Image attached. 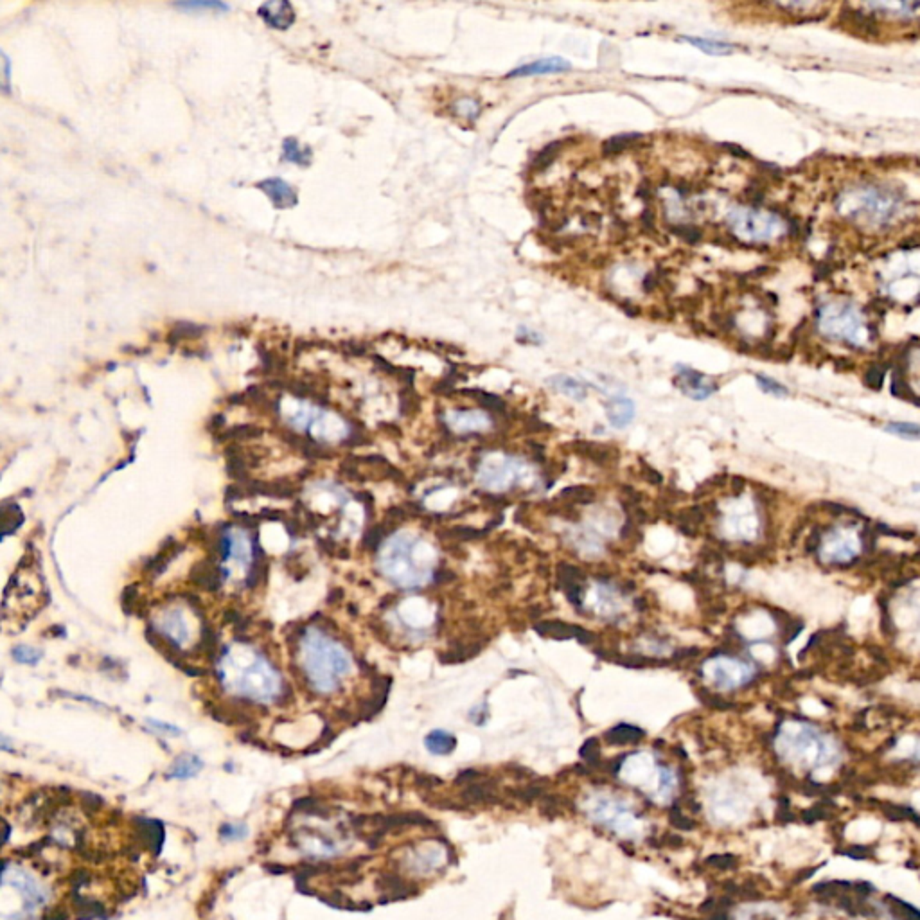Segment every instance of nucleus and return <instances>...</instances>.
I'll return each mask as SVG.
<instances>
[{"instance_id": "27", "label": "nucleus", "mask_w": 920, "mask_h": 920, "mask_svg": "<svg viewBox=\"0 0 920 920\" xmlns=\"http://www.w3.org/2000/svg\"><path fill=\"white\" fill-rule=\"evenodd\" d=\"M638 139H640L638 133H628V135L613 137L611 141L606 142L604 148L608 153H619L622 151V149L628 148V146H631L635 141H638Z\"/></svg>"}, {"instance_id": "6", "label": "nucleus", "mask_w": 920, "mask_h": 920, "mask_svg": "<svg viewBox=\"0 0 920 920\" xmlns=\"http://www.w3.org/2000/svg\"><path fill=\"white\" fill-rule=\"evenodd\" d=\"M861 552V543L854 531L834 529L818 545V556L827 565H850Z\"/></svg>"}, {"instance_id": "12", "label": "nucleus", "mask_w": 920, "mask_h": 920, "mask_svg": "<svg viewBox=\"0 0 920 920\" xmlns=\"http://www.w3.org/2000/svg\"><path fill=\"white\" fill-rule=\"evenodd\" d=\"M536 631L539 633L541 636H548V638H556V640H568V638H577L579 642H592L593 635L588 633L586 629L577 628V626L573 624H563V622H539L536 626Z\"/></svg>"}, {"instance_id": "33", "label": "nucleus", "mask_w": 920, "mask_h": 920, "mask_svg": "<svg viewBox=\"0 0 920 920\" xmlns=\"http://www.w3.org/2000/svg\"><path fill=\"white\" fill-rule=\"evenodd\" d=\"M706 863L715 866V868L725 870V868H733V866L737 865V859L730 854H721V856H712V858L706 859Z\"/></svg>"}, {"instance_id": "34", "label": "nucleus", "mask_w": 920, "mask_h": 920, "mask_svg": "<svg viewBox=\"0 0 920 920\" xmlns=\"http://www.w3.org/2000/svg\"><path fill=\"white\" fill-rule=\"evenodd\" d=\"M480 398V403L485 406V408H495V410H503L505 408V403L502 401L500 398L493 394H485V392H476Z\"/></svg>"}, {"instance_id": "28", "label": "nucleus", "mask_w": 920, "mask_h": 920, "mask_svg": "<svg viewBox=\"0 0 920 920\" xmlns=\"http://www.w3.org/2000/svg\"><path fill=\"white\" fill-rule=\"evenodd\" d=\"M13 658L20 663H29V665H35L40 658H42V652L38 649L28 648V645H18V648L13 649Z\"/></svg>"}, {"instance_id": "2", "label": "nucleus", "mask_w": 920, "mask_h": 920, "mask_svg": "<svg viewBox=\"0 0 920 920\" xmlns=\"http://www.w3.org/2000/svg\"><path fill=\"white\" fill-rule=\"evenodd\" d=\"M232 655L225 656L219 669L223 683L232 692L259 703H270L281 694L282 679L268 660L254 652V656H245L243 663L238 652Z\"/></svg>"}, {"instance_id": "14", "label": "nucleus", "mask_w": 920, "mask_h": 920, "mask_svg": "<svg viewBox=\"0 0 920 920\" xmlns=\"http://www.w3.org/2000/svg\"><path fill=\"white\" fill-rule=\"evenodd\" d=\"M606 412H608V419L611 422V426H615V428H626L635 419V403L631 399L619 396V398H613L606 405Z\"/></svg>"}, {"instance_id": "15", "label": "nucleus", "mask_w": 920, "mask_h": 920, "mask_svg": "<svg viewBox=\"0 0 920 920\" xmlns=\"http://www.w3.org/2000/svg\"><path fill=\"white\" fill-rule=\"evenodd\" d=\"M259 188L272 198V202L277 207H288L297 202V196L288 183L282 182L281 178H268L259 183Z\"/></svg>"}, {"instance_id": "25", "label": "nucleus", "mask_w": 920, "mask_h": 920, "mask_svg": "<svg viewBox=\"0 0 920 920\" xmlns=\"http://www.w3.org/2000/svg\"><path fill=\"white\" fill-rule=\"evenodd\" d=\"M453 112H455L459 117L468 119V121H475V119H478L480 115V105L478 101H475V99H469V98L459 99V101H455V105H453Z\"/></svg>"}, {"instance_id": "19", "label": "nucleus", "mask_w": 920, "mask_h": 920, "mask_svg": "<svg viewBox=\"0 0 920 920\" xmlns=\"http://www.w3.org/2000/svg\"><path fill=\"white\" fill-rule=\"evenodd\" d=\"M643 735H645L643 730L636 728V726L619 725L606 733V739H608L609 744L624 746V744H635V742H638Z\"/></svg>"}, {"instance_id": "30", "label": "nucleus", "mask_w": 920, "mask_h": 920, "mask_svg": "<svg viewBox=\"0 0 920 920\" xmlns=\"http://www.w3.org/2000/svg\"><path fill=\"white\" fill-rule=\"evenodd\" d=\"M284 153H286V160H292V162H297V164H302V162H308L309 155H304L302 148L297 144L293 139H288L284 142Z\"/></svg>"}, {"instance_id": "23", "label": "nucleus", "mask_w": 920, "mask_h": 920, "mask_svg": "<svg viewBox=\"0 0 920 920\" xmlns=\"http://www.w3.org/2000/svg\"><path fill=\"white\" fill-rule=\"evenodd\" d=\"M885 430L893 435L909 439V441H920V425H915V422H888Z\"/></svg>"}, {"instance_id": "3", "label": "nucleus", "mask_w": 920, "mask_h": 920, "mask_svg": "<svg viewBox=\"0 0 920 920\" xmlns=\"http://www.w3.org/2000/svg\"><path fill=\"white\" fill-rule=\"evenodd\" d=\"M778 749L791 761L812 768L839 761V748L836 742L815 726L803 723H795L791 728L780 732Z\"/></svg>"}, {"instance_id": "4", "label": "nucleus", "mask_w": 920, "mask_h": 920, "mask_svg": "<svg viewBox=\"0 0 920 920\" xmlns=\"http://www.w3.org/2000/svg\"><path fill=\"white\" fill-rule=\"evenodd\" d=\"M412 545L413 541L408 536H396L386 543L381 554V570L390 581L403 588H413L425 581V573L413 565Z\"/></svg>"}, {"instance_id": "22", "label": "nucleus", "mask_w": 920, "mask_h": 920, "mask_svg": "<svg viewBox=\"0 0 920 920\" xmlns=\"http://www.w3.org/2000/svg\"><path fill=\"white\" fill-rule=\"evenodd\" d=\"M202 766L203 764L198 757L183 755L182 759L176 761L175 768L171 769V776L173 778H191V776H195L202 769Z\"/></svg>"}, {"instance_id": "17", "label": "nucleus", "mask_w": 920, "mask_h": 920, "mask_svg": "<svg viewBox=\"0 0 920 920\" xmlns=\"http://www.w3.org/2000/svg\"><path fill=\"white\" fill-rule=\"evenodd\" d=\"M550 385L554 386L558 392H561V394L575 399V401H582L586 398V394H588V389H586L585 383L572 378V376H554V378H550Z\"/></svg>"}, {"instance_id": "13", "label": "nucleus", "mask_w": 920, "mask_h": 920, "mask_svg": "<svg viewBox=\"0 0 920 920\" xmlns=\"http://www.w3.org/2000/svg\"><path fill=\"white\" fill-rule=\"evenodd\" d=\"M258 13L261 15V18H265L266 24L281 29V31L288 29L295 18L292 6L288 2H266L259 8Z\"/></svg>"}, {"instance_id": "36", "label": "nucleus", "mask_w": 920, "mask_h": 920, "mask_svg": "<svg viewBox=\"0 0 920 920\" xmlns=\"http://www.w3.org/2000/svg\"><path fill=\"white\" fill-rule=\"evenodd\" d=\"M706 920H728V915H726L725 912H715L714 915L710 916V919H706Z\"/></svg>"}, {"instance_id": "8", "label": "nucleus", "mask_w": 920, "mask_h": 920, "mask_svg": "<svg viewBox=\"0 0 920 920\" xmlns=\"http://www.w3.org/2000/svg\"><path fill=\"white\" fill-rule=\"evenodd\" d=\"M753 674L755 669L739 660L721 658L714 662V682L721 689H735L744 685L753 678Z\"/></svg>"}, {"instance_id": "9", "label": "nucleus", "mask_w": 920, "mask_h": 920, "mask_svg": "<svg viewBox=\"0 0 920 920\" xmlns=\"http://www.w3.org/2000/svg\"><path fill=\"white\" fill-rule=\"evenodd\" d=\"M11 885L15 886L16 890H20L22 897H24V915L31 919L35 909L38 906L45 904L49 899L47 892L36 881L35 878H31L25 870L22 868H13V881Z\"/></svg>"}, {"instance_id": "7", "label": "nucleus", "mask_w": 920, "mask_h": 920, "mask_svg": "<svg viewBox=\"0 0 920 920\" xmlns=\"http://www.w3.org/2000/svg\"><path fill=\"white\" fill-rule=\"evenodd\" d=\"M592 818L593 822L604 823L616 832H622V829H624V832H631V825L635 822L631 809L626 807L624 802H620V800L615 802V800L609 798L595 802Z\"/></svg>"}, {"instance_id": "31", "label": "nucleus", "mask_w": 920, "mask_h": 920, "mask_svg": "<svg viewBox=\"0 0 920 920\" xmlns=\"http://www.w3.org/2000/svg\"><path fill=\"white\" fill-rule=\"evenodd\" d=\"M671 823L676 827V829H679V831H692V829H694V822H690V820L683 815L679 805H672Z\"/></svg>"}, {"instance_id": "16", "label": "nucleus", "mask_w": 920, "mask_h": 920, "mask_svg": "<svg viewBox=\"0 0 920 920\" xmlns=\"http://www.w3.org/2000/svg\"><path fill=\"white\" fill-rule=\"evenodd\" d=\"M425 746L433 755H449L456 748V737L446 730H433L426 735Z\"/></svg>"}, {"instance_id": "32", "label": "nucleus", "mask_w": 920, "mask_h": 920, "mask_svg": "<svg viewBox=\"0 0 920 920\" xmlns=\"http://www.w3.org/2000/svg\"><path fill=\"white\" fill-rule=\"evenodd\" d=\"M581 757L588 762V764H595L597 757H599V744H597L595 739H588V741L582 744Z\"/></svg>"}, {"instance_id": "1", "label": "nucleus", "mask_w": 920, "mask_h": 920, "mask_svg": "<svg viewBox=\"0 0 920 920\" xmlns=\"http://www.w3.org/2000/svg\"><path fill=\"white\" fill-rule=\"evenodd\" d=\"M302 645V671L311 689L318 694H331L342 686L351 672V658L338 642L318 629L306 633Z\"/></svg>"}, {"instance_id": "5", "label": "nucleus", "mask_w": 920, "mask_h": 920, "mask_svg": "<svg viewBox=\"0 0 920 920\" xmlns=\"http://www.w3.org/2000/svg\"><path fill=\"white\" fill-rule=\"evenodd\" d=\"M728 225L735 236L744 241H768L769 238L782 230V223L776 216L764 214L757 209H733L728 214Z\"/></svg>"}, {"instance_id": "26", "label": "nucleus", "mask_w": 920, "mask_h": 920, "mask_svg": "<svg viewBox=\"0 0 920 920\" xmlns=\"http://www.w3.org/2000/svg\"><path fill=\"white\" fill-rule=\"evenodd\" d=\"M755 379H757V383H759V386H761L762 392H766V394L776 396V398H786V396L789 394V390L786 389L784 385H780L778 381L768 378V376L757 374Z\"/></svg>"}, {"instance_id": "10", "label": "nucleus", "mask_w": 920, "mask_h": 920, "mask_svg": "<svg viewBox=\"0 0 920 920\" xmlns=\"http://www.w3.org/2000/svg\"><path fill=\"white\" fill-rule=\"evenodd\" d=\"M676 383H678L683 394L689 396L690 399H698V401L710 398L718 390V385L712 379H708L701 372L692 371L689 367H678Z\"/></svg>"}, {"instance_id": "29", "label": "nucleus", "mask_w": 920, "mask_h": 920, "mask_svg": "<svg viewBox=\"0 0 920 920\" xmlns=\"http://www.w3.org/2000/svg\"><path fill=\"white\" fill-rule=\"evenodd\" d=\"M246 832H248V829H246L243 823H238V825H236V823H225V825L219 829L222 838L230 839V841H238V839L246 838Z\"/></svg>"}, {"instance_id": "20", "label": "nucleus", "mask_w": 920, "mask_h": 920, "mask_svg": "<svg viewBox=\"0 0 920 920\" xmlns=\"http://www.w3.org/2000/svg\"><path fill=\"white\" fill-rule=\"evenodd\" d=\"M449 422H452V426L455 425L456 428H462V430H466V428H468V430H473V428L484 430V428H488L489 419H488V415H485V413L473 412V410H468V412H466V410H464V412L452 413V415H449Z\"/></svg>"}, {"instance_id": "11", "label": "nucleus", "mask_w": 920, "mask_h": 920, "mask_svg": "<svg viewBox=\"0 0 920 920\" xmlns=\"http://www.w3.org/2000/svg\"><path fill=\"white\" fill-rule=\"evenodd\" d=\"M572 69L566 59L563 58H545V59H538V62H532L529 65H523L514 69L512 72H509V78H529V76H546V74H561V72H566Z\"/></svg>"}, {"instance_id": "18", "label": "nucleus", "mask_w": 920, "mask_h": 920, "mask_svg": "<svg viewBox=\"0 0 920 920\" xmlns=\"http://www.w3.org/2000/svg\"><path fill=\"white\" fill-rule=\"evenodd\" d=\"M462 798L468 803H493L496 802L495 788L493 782L484 780V782H471L462 793Z\"/></svg>"}, {"instance_id": "35", "label": "nucleus", "mask_w": 920, "mask_h": 920, "mask_svg": "<svg viewBox=\"0 0 920 920\" xmlns=\"http://www.w3.org/2000/svg\"><path fill=\"white\" fill-rule=\"evenodd\" d=\"M180 8L185 9H192V8H212V9H226L225 4H219V2H188V4H178Z\"/></svg>"}, {"instance_id": "21", "label": "nucleus", "mask_w": 920, "mask_h": 920, "mask_svg": "<svg viewBox=\"0 0 920 920\" xmlns=\"http://www.w3.org/2000/svg\"><path fill=\"white\" fill-rule=\"evenodd\" d=\"M686 42H690L694 47L701 49L703 52L712 56H725V54H732L733 52V45L732 43L726 42H719V40H710V38H694V36H685Z\"/></svg>"}, {"instance_id": "24", "label": "nucleus", "mask_w": 920, "mask_h": 920, "mask_svg": "<svg viewBox=\"0 0 920 920\" xmlns=\"http://www.w3.org/2000/svg\"><path fill=\"white\" fill-rule=\"evenodd\" d=\"M888 365H882V363H873L866 369L865 376H863V381L868 389L872 390H881L882 381H885V374Z\"/></svg>"}]
</instances>
